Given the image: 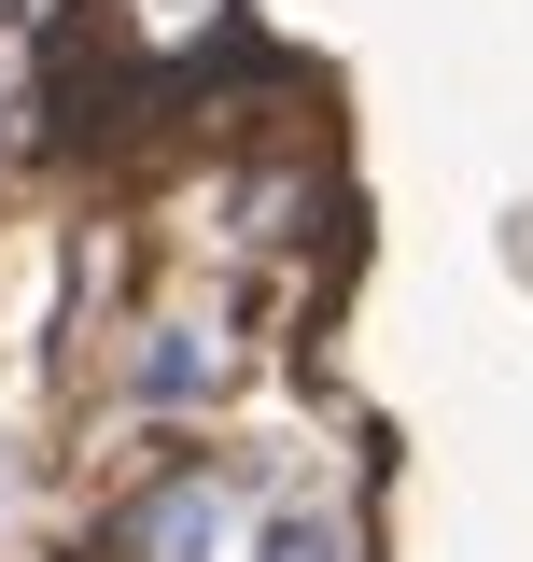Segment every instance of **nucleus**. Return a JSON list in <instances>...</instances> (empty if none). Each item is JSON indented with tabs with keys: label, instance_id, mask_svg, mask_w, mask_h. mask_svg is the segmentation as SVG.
Here are the masks:
<instances>
[{
	"label": "nucleus",
	"instance_id": "nucleus-1",
	"mask_svg": "<svg viewBox=\"0 0 533 562\" xmlns=\"http://www.w3.org/2000/svg\"><path fill=\"white\" fill-rule=\"evenodd\" d=\"M113 562H239V464H169L113 520Z\"/></svg>",
	"mask_w": 533,
	"mask_h": 562
},
{
	"label": "nucleus",
	"instance_id": "nucleus-2",
	"mask_svg": "<svg viewBox=\"0 0 533 562\" xmlns=\"http://www.w3.org/2000/svg\"><path fill=\"white\" fill-rule=\"evenodd\" d=\"M225 380H239L225 310H155V324H140V351H127V394H140V408H211Z\"/></svg>",
	"mask_w": 533,
	"mask_h": 562
},
{
	"label": "nucleus",
	"instance_id": "nucleus-3",
	"mask_svg": "<svg viewBox=\"0 0 533 562\" xmlns=\"http://www.w3.org/2000/svg\"><path fill=\"white\" fill-rule=\"evenodd\" d=\"M253 562H365V520L295 492V506H266V520H253Z\"/></svg>",
	"mask_w": 533,
	"mask_h": 562
}]
</instances>
